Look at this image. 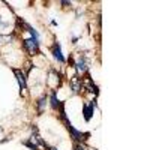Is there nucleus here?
Wrapping results in <instances>:
<instances>
[{
    "label": "nucleus",
    "mask_w": 150,
    "mask_h": 150,
    "mask_svg": "<svg viewBox=\"0 0 150 150\" xmlns=\"http://www.w3.org/2000/svg\"><path fill=\"white\" fill-rule=\"evenodd\" d=\"M39 39H35V38H27V39H23V48L29 53V56H36L39 53Z\"/></svg>",
    "instance_id": "obj_1"
},
{
    "label": "nucleus",
    "mask_w": 150,
    "mask_h": 150,
    "mask_svg": "<svg viewBox=\"0 0 150 150\" xmlns=\"http://www.w3.org/2000/svg\"><path fill=\"white\" fill-rule=\"evenodd\" d=\"M95 107H96V101H90L87 104H83V114H84V120L86 122L92 120L93 112H95Z\"/></svg>",
    "instance_id": "obj_2"
},
{
    "label": "nucleus",
    "mask_w": 150,
    "mask_h": 150,
    "mask_svg": "<svg viewBox=\"0 0 150 150\" xmlns=\"http://www.w3.org/2000/svg\"><path fill=\"white\" fill-rule=\"evenodd\" d=\"M14 71V74H15V78H17V81H18V86H20V89L21 90H26L27 89V78H26V75H24V72L23 71H20V69H12Z\"/></svg>",
    "instance_id": "obj_3"
},
{
    "label": "nucleus",
    "mask_w": 150,
    "mask_h": 150,
    "mask_svg": "<svg viewBox=\"0 0 150 150\" xmlns=\"http://www.w3.org/2000/svg\"><path fill=\"white\" fill-rule=\"evenodd\" d=\"M53 56H54V59L59 62V63H62V65L66 63V59L63 57V54H62V47H60L59 42H56L53 45Z\"/></svg>",
    "instance_id": "obj_4"
},
{
    "label": "nucleus",
    "mask_w": 150,
    "mask_h": 150,
    "mask_svg": "<svg viewBox=\"0 0 150 150\" xmlns=\"http://www.w3.org/2000/svg\"><path fill=\"white\" fill-rule=\"evenodd\" d=\"M36 107H38V114H42V112L45 111V107H47V96H45V95L38 99Z\"/></svg>",
    "instance_id": "obj_5"
},
{
    "label": "nucleus",
    "mask_w": 150,
    "mask_h": 150,
    "mask_svg": "<svg viewBox=\"0 0 150 150\" xmlns=\"http://www.w3.org/2000/svg\"><path fill=\"white\" fill-rule=\"evenodd\" d=\"M50 104H51V108L53 110H59V107H60V101H59V98H57V92L56 90H53V93H51V96H50Z\"/></svg>",
    "instance_id": "obj_6"
},
{
    "label": "nucleus",
    "mask_w": 150,
    "mask_h": 150,
    "mask_svg": "<svg viewBox=\"0 0 150 150\" xmlns=\"http://www.w3.org/2000/svg\"><path fill=\"white\" fill-rule=\"evenodd\" d=\"M74 66L77 68V71H78V72H86V71H87V63H86V59H84V57L78 59V60L74 63Z\"/></svg>",
    "instance_id": "obj_7"
},
{
    "label": "nucleus",
    "mask_w": 150,
    "mask_h": 150,
    "mask_svg": "<svg viewBox=\"0 0 150 150\" xmlns=\"http://www.w3.org/2000/svg\"><path fill=\"white\" fill-rule=\"evenodd\" d=\"M23 144L26 146V147H29L30 150H38V144H35L33 141H30V140H27V141H23Z\"/></svg>",
    "instance_id": "obj_8"
},
{
    "label": "nucleus",
    "mask_w": 150,
    "mask_h": 150,
    "mask_svg": "<svg viewBox=\"0 0 150 150\" xmlns=\"http://www.w3.org/2000/svg\"><path fill=\"white\" fill-rule=\"evenodd\" d=\"M74 150H86V149H84L80 143H75V144H74Z\"/></svg>",
    "instance_id": "obj_9"
},
{
    "label": "nucleus",
    "mask_w": 150,
    "mask_h": 150,
    "mask_svg": "<svg viewBox=\"0 0 150 150\" xmlns=\"http://www.w3.org/2000/svg\"><path fill=\"white\" fill-rule=\"evenodd\" d=\"M77 41H78V38L74 36V38H72V44H77Z\"/></svg>",
    "instance_id": "obj_10"
},
{
    "label": "nucleus",
    "mask_w": 150,
    "mask_h": 150,
    "mask_svg": "<svg viewBox=\"0 0 150 150\" xmlns=\"http://www.w3.org/2000/svg\"><path fill=\"white\" fill-rule=\"evenodd\" d=\"M45 149H47V150H57V149H56V147H50V146H47V147H45Z\"/></svg>",
    "instance_id": "obj_11"
}]
</instances>
